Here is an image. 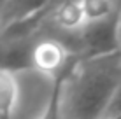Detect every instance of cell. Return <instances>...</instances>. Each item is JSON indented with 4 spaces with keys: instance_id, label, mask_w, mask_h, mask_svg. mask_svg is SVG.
<instances>
[{
    "instance_id": "cell-1",
    "label": "cell",
    "mask_w": 121,
    "mask_h": 119,
    "mask_svg": "<svg viewBox=\"0 0 121 119\" xmlns=\"http://www.w3.org/2000/svg\"><path fill=\"white\" fill-rule=\"evenodd\" d=\"M121 84V53L79 58L61 95V119H102Z\"/></svg>"
},
{
    "instance_id": "cell-2",
    "label": "cell",
    "mask_w": 121,
    "mask_h": 119,
    "mask_svg": "<svg viewBox=\"0 0 121 119\" xmlns=\"http://www.w3.org/2000/svg\"><path fill=\"white\" fill-rule=\"evenodd\" d=\"M77 46L79 58H97L119 53L116 11L104 19L84 23V26L77 32Z\"/></svg>"
},
{
    "instance_id": "cell-3",
    "label": "cell",
    "mask_w": 121,
    "mask_h": 119,
    "mask_svg": "<svg viewBox=\"0 0 121 119\" xmlns=\"http://www.w3.org/2000/svg\"><path fill=\"white\" fill-rule=\"evenodd\" d=\"M76 58H79V56L74 54L65 42L55 39V37L40 39L32 42L30 70H35L53 79L61 70H65Z\"/></svg>"
},
{
    "instance_id": "cell-4",
    "label": "cell",
    "mask_w": 121,
    "mask_h": 119,
    "mask_svg": "<svg viewBox=\"0 0 121 119\" xmlns=\"http://www.w3.org/2000/svg\"><path fill=\"white\" fill-rule=\"evenodd\" d=\"M48 18L56 25L58 30L61 32H79L84 26V16H82L79 0H67L55 5L49 11Z\"/></svg>"
},
{
    "instance_id": "cell-5",
    "label": "cell",
    "mask_w": 121,
    "mask_h": 119,
    "mask_svg": "<svg viewBox=\"0 0 121 119\" xmlns=\"http://www.w3.org/2000/svg\"><path fill=\"white\" fill-rule=\"evenodd\" d=\"M19 98L18 75L12 72L0 70V117H11L16 110Z\"/></svg>"
},
{
    "instance_id": "cell-6",
    "label": "cell",
    "mask_w": 121,
    "mask_h": 119,
    "mask_svg": "<svg viewBox=\"0 0 121 119\" xmlns=\"http://www.w3.org/2000/svg\"><path fill=\"white\" fill-rule=\"evenodd\" d=\"M79 5L84 16V23L104 19L116 11L112 0H79Z\"/></svg>"
},
{
    "instance_id": "cell-7",
    "label": "cell",
    "mask_w": 121,
    "mask_h": 119,
    "mask_svg": "<svg viewBox=\"0 0 121 119\" xmlns=\"http://www.w3.org/2000/svg\"><path fill=\"white\" fill-rule=\"evenodd\" d=\"M116 32H118V44L121 51V5L116 7Z\"/></svg>"
},
{
    "instance_id": "cell-8",
    "label": "cell",
    "mask_w": 121,
    "mask_h": 119,
    "mask_svg": "<svg viewBox=\"0 0 121 119\" xmlns=\"http://www.w3.org/2000/svg\"><path fill=\"white\" fill-rule=\"evenodd\" d=\"M5 2H7V0H0V7H2L4 4H5Z\"/></svg>"
},
{
    "instance_id": "cell-9",
    "label": "cell",
    "mask_w": 121,
    "mask_h": 119,
    "mask_svg": "<svg viewBox=\"0 0 121 119\" xmlns=\"http://www.w3.org/2000/svg\"><path fill=\"white\" fill-rule=\"evenodd\" d=\"M0 119H11V117H0Z\"/></svg>"
},
{
    "instance_id": "cell-10",
    "label": "cell",
    "mask_w": 121,
    "mask_h": 119,
    "mask_svg": "<svg viewBox=\"0 0 121 119\" xmlns=\"http://www.w3.org/2000/svg\"><path fill=\"white\" fill-rule=\"evenodd\" d=\"M119 53H121V51H119Z\"/></svg>"
}]
</instances>
